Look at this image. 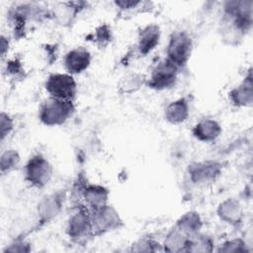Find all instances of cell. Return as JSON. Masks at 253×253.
Segmentation results:
<instances>
[{
  "label": "cell",
  "mask_w": 253,
  "mask_h": 253,
  "mask_svg": "<svg viewBox=\"0 0 253 253\" xmlns=\"http://www.w3.org/2000/svg\"><path fill=\"white\" fill-rule=\"evenodd\" d=\"M45 90L50 97L72 101L77 92V85L73 76L69 73L50 74L45 81Z\"/></svg>",
  "instance_id": "cell-4"
},
{
  "label": "cell",
  "mask_w": 253,
  "mask_h": 253,
  "mask_svg": "<svg viewBox=\"0 0 253 253\" xmlns=\"http://www.w3.org/2000/svg\"><path fill=\"white\" fill-rule=\"evenodd\" d=\"M157 244L153 239L151 238H141L138 241H136L133 245H132V251H137V252H141V251H156L157 250Z\"/></svg>",
  "instance_id": "cell-22"
},
{
  "label": "cell",
  "mask_w": 253,
  "mask_h": 253,
  "mask_svg": "<svg viewBox=\"0 0 253 253\" xmlns=\"http://www.w3.org/2000/svg\"><path fill=\"white\" fill-rule=\"evenodd\" d=\"M8 45H9L8 40L2 35L1 36V54H2V56H4L6 50L8 49Z\"/></svg>",
  "instance_id": "cell-28"
},
{
  "label": "cell",
  "mask_w": 253,
  "mask_h": 253,
  "mask_svg": "<svg viewBox=\"0 0 253 253\" xmlns=\"http://www.w3.org/2000/svg\"><path fill=\"white\" fill-rule=\"evenodd\" d=\"M111 29L108 25H101L100 27H98L96 29L95 32V36H94V40L96 41L97 43L102 44V45H106L112 39V33H111Z\"/></svg>",
  "instance_id": "cell-21"
},
{
  "label": "cell",
  "mask_w": 253,
  "mask_h": 253,
  "mask_svg": "<svg viewBox=\"0 0 253 253\" xmlns=\"http://www.w3.org/2000/svg\"><path fill=\"white\" fill-rule=\"evenodd\" d=\"M20 163V155L14 149L6 150L2 153L0 159V169L1 173L5 174L14 170Z\"/></svg>",
  "instance_id": "cell-20"
},
{
  "label": "cell",
  "mask_w": 253,
  "mask_h": 253,
  "mask_svg": "<svg viewBox=\"0 0 253 253\" xmlns=\"http://www.w3.org/2000/svg\"><path fill=\"white\" fill-rule=\"evenodd\" d=\"M178 67L167 58L157 64L148 80V86L156 90L172 87L177 80Z\"/></svg>",
  "instance_id": "cell-7"
},
{
  "label": "cell",
  "mask_w": 253,
  "mask_h": 253,
  "mask_svg": "<svg viewBox=\"0 0 253 253\" xmlns=\"http://www.w3.org/2000/svg\"><path fill=\"white\" fill-rule=\"evenodd\" d=\"M91 62V53L83 46L69 50L64 56V66L69 74H78L86 70Z\"/></svg>",
  "instance_id": "cell-9"
},
{
  "label": "cell",
  "mask_w": 253,
  "mask_h": 253,
  "mask_svg": "<svg viewBox=\"0 0 253 253\" xmlns=\"http://www.w3.org/2000/svg\"><path fill=\"white\" fill-rule=\"evenodd\" d=\"M159 40H160V29L157 25L151 24L144 27L138 34V40H137L138 51L143 55L148 54L159 43Z\"/></svg>",
  "instance_id": "cell-11"
},
{
  "label": "cell",
  "mask_w": 253,
  "mask_h": 253,
  "mask_svg": "<svg viewBox=\"0 0 253 253\" xmlns=\"http://www.w3.org/2000/svg\"><path fill=\"white\" fill-rule=\"evenodd\" d=\"M229 98L231 102L239 107L249 106L252 104L253 100V83L251 72L243 80V82L236 88L230 91Z\"/></svg>",
  "instance_id": "cell-14"
},
{
  "label": "cell",
  "mask_w": 253,
  "mask_h": 253,
  "mask_svg": "<svg viewBox=\"0 0 253 253\" xmlns=\"http://www.w3.org/2000/svg\"><path fill=\"white\" fill-rule=\"evenodd\" d=\"M217 214L223 221L230 224H237L242 219V208L236 200L228 199L218 206Z\"/></svg>",
  "instance_id": "cell-15"
},
{
  "label": "cell",
  "mask_w": 253,
  "mask_h": 253,
  "mask_svg": "<svg viewBox=\"0 0 253 253\" xmlns=\"http://www.w3.org/2000/svg\"><path fill=\"white\" fill-rule=\"evenodd\" d=\"M14 126L13 120L10 116L4 112L0 115V132H1V140L3 141L5 137L12 131Z\"/></svg>",
  "instance_id": "cell-24"
},
{
  "label": "cell",
  "mask_w": 253,
  "mask_h": 253,
  "mask_svg": "<svg viewBox=\"0 0 253 253\" xmlns=\"http://www.w3.org/2000/svg\"><path fill=\"white\" fill-rule=\"evenodd\" d=\"M122 219L117 211L106 205L105 207L92 211L93 235H99L120 227Z\"/></svg>",
  "instance_id": "cell-6"
},
{
  "label": "cell",
  "mask_w": 253,
  "mask_h": 253,
  "mask_svg": "<svg viewBox=\"0 0 253 253\" xmlns=\"http://www.w3.org/2000/svg\"><path fill=\"white\" fill-rule=\"evenodd\" d=\"M188 116L189 105L185 98H180L173 101L165 109V119L173 125L184 123L187 120Z\"/></svg>",
  "instance_id": "cell-16"
},
{
  "label": "cell",
  "mask_w": 253,
  "mask_h": 253,
  "mask_svg": "<svg viewBox=\"0 0 253 253\" xmlns=\"http://www.w3.org/2000/svg\"><path fill=\"white\" fill-rule=\"evenodd\" d=\"M193 135L200 141L210 142L215 140L221 133L220 125L211 119H203L193 127Z\"/></svg>",
  "instance_id": "cell-12"
},
{
  "label": "cell",
  "mask_w": 253,
  "mask_h": 253,
  "mask_svg": "<svg viewBox=\"0 0 253 253\" xmlns=\"http://www.w3.org/2000/svg\"><path fill=\"white\" fill-rule=\"evenodd\" d=\"M73 112L74 105L72 101L49 97L42 104L39 118L45 126H60L72 116Z\"/></svg>",
  "instance_id": "cell-1"
},
{
  "label": "cell",
  "mask_w": 253,
  "mask_h": 253,
  "mask_svg": "<svg viewBox=\"0 0 253 253\" xmlns=\"http://www.w3.org/2000/svg\"><path fill=\"white\" fill-rule=\"evenodd\" d=\"M212 250V242L210 238L202 235H193L190 237L187 251L190 252H210Z\"/></svg>",
  "instance_id": "cell-19"
},
{
  "label": "cell",
  "mask_w": 253,
  "mask_h": 253,
  "mask_svg": "<svg viewBox=\"0 0 253 253\" xmlns=\"http://www.w3.org/2000/svg\"><path fill=\"white\" fill-rule=\"evenodd\" d=\"M140 2L139 1H131V0H128V1H126V0H120V1H116L115 4L122 8V9H130V8H134L136 7Z\"/></svg>",
  "instance_id": "cell-27"
},
{
  "label": "cell",
  "mask_w": 253,
  "mask_h": 253,
  "mask_svg": "<svg viewBox=\"0 0 253 253\" xmlns=\"http://www.w3.org/2000/svg\"><path fill=\"white\" fill-rule=\"evenodd\" d=\"M192 39L186 32H174L167 45V59L178 68L185 65L192 53Z\"/></svg>",
  "instance_id": "cell-2"
},
{
  "label": "cell",
  "mask_w": 253,
  "mask_h": 253,
  "mask_svg": "<svg viewBox=\"0 0 253 253\" xmlns=\"http://www.w3.org/2000/svg\"><path fill=\"white\" fill-rule=\"evenodd\" d=\"M221 252H244L246 251L245 243L240 239H232L224 242L218 249Z\"/></svg>",
  "instance_id": "cell-23"
},
{
  "label": "cell",
  "mask_w": 253,
  "mask_h": 253,
  "mask_svg": "<svg viewBox=\"0 0 253 253\" xmlns=\"http://www.w3.org/2000/svg\"><path fill=\"white\" fill-rule=\"evenodd\" d=\"M62 203L63 195L61 192H56L42 198L38 206L39 220L44 223L54 218L59 213Z\"/></svg>",
  "instance_id": "cell-10"
},
{
  "label": "cell",
  "mask_w": 253,
  "mask_h": 253,
  "mask_svg": "<svg viewBox=\"0 0 253 253\" xmlns=\"http://www.w3.org/2000/svg\"><path fill=\"white\" fill-rule=\"evenodd\" d=\"M67 233L72 240L77 242L85 240L86 237L93 235L92 213L84 208L78 209L68 220Z\"/></svg>",
  "instance_id": "cell-5"
},
{
  "label": "cell",
  "mask_w": 253,
  "mask_h": 253,
  "mask_svg": "<svg viewBox=\"0 0 253 253\" xmlns=\"http://www.w3.org/2000/svg\"><path fill=\"white\" fill-rule=\"evenodd\" d=\"M52 176V166L42 154L34 155L25 166V179L36 188L44 187Z\"/></svg>",
  "instance_id": "cell-3"
},
{
  "label": "cell",
  "mask_w": 253,
  "mask_h": 253,
  "mask_svg": "<svg viewBox=\"0 0 253 253\" xmlns=\"http://www.w3.org/2000/svg\"><path fill=\"white\" fill-rule=\"evenodd\" d=\"M22 65L18 59H12L7 62V72L12 75H19L22 72Z\"/></svg>",
  "instance_id": "cell-25"
},
{
  "label": "cell",
  "mask_w": 253,
  "mask_h": 253,
  "mask_svg": "<svg viewBox=\"0 0 253 253\" xmlns=\"http://www.w3.org/2000/svg\"><path fill=\"white\" fill-rule=\"evenodd\" d=\"M86 204L93 210H99L107 205L109 191L99 185H84L81 187Z\"/></svg>",
  "instance_id": "cell-13"
},
{
  "label": "cell",
  "mask_w": 253,
  "mask_h": 253,
  "mask_svg": "<svg viewBox=\"0 0 253 253\" xmlns=\"http://www.w3.org/2000/svg\"><path fill=\"white\" fill-rule=\"evenodd\" d=\"M188 172L194 183L206 184L214 181L220 175L221 165L212 160L194 162L189 165Z\"/></svg>",
  "instance_id": "cell-8"
},
{
  "label": "cell",
  "mask_w": 253,
  "mask_h": 253,
  "mask_svg": "<svg viewBox=\"0 0 253 253\" xmlns=\"http://www.w3.org/2000/svg\"><path fill=\"white\" fill-rule=\"evenodd\" d=\"M202 225L203 223L199 213L195 211H189L184 213L177 220L175 227H177L187 235L193 236L199 232Z\"/></svg>",
  "instance_id": "cell-18"
},
{
  "label": "cell",
  "mask_w": 253,
  "mask_h": 253,
  "mask_svg": "<svg viewBox=\"0 0 253 253\" xmlns=\"http://www.w3.org/2000/svg\"><path fill=\"white\" fill-rule=\"evenodd\" d=\"M5 252H29V245H27L25 242L23 241H17L13 244H11L9 247H7L5 250Z\"/></svg>",
  "instance_id": "cell-26"
},
{
  "label": "cell",
  "mask_w": 253,
  "mask_h": 253,
  "mask_svg": "<svg viewBox=\"0 0 253 253\" xmlns=\"http://www.w3.org/2000/svg\"><path fill=\"white\" fill-rule=\"evenodd\" d=\"M190 237L191 236L187 235L177 227H174L171 231H169L164 240V250L168 252L187 251Z\"/></svg>",
  "instance_id": "cell-17"
}]
</instances>
